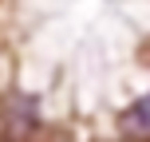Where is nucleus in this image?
<instances>
[{"label":"nucleus","mask_w":150,"mask_h":142,"mask_svg":"<svg viewBox=\"0 0 150 142\" xmlns=\"http://www.w3.org/2000/svg\"><path fill=\"white\" fill-rule=\"evenodd\" d=\"M119 130H122V138H130V142H150V91L138 95L134 103L119 114Z\"/></svg>","instance_id":"obj_2"},{"label":"nucleus","mask_w":150,"mask_h":142,"mask_svg":"<svg viewBox=\"0 0 150 142\" xmlns=\"http://www.w3.org/2000/svg\"><path fill=\"white\" fill-rule=\"evenodd\" d=\"M36 134H40L36 99L12 95L8 103H0V142H36Z\"/></svg>","instance_id":"obj_1"}]
</instances>
